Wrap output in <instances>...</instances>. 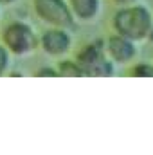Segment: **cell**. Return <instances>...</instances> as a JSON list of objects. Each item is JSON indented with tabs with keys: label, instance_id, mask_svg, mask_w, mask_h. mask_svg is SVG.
Segmentation results:
<instances>
[{
	"label": "cell",
	"instance_id": "6da1fadb",
	"mask_svg": "<svg viewBox=\"0 0 153 155\" xmlns=\"http://www.w3.org/2000/svg\"><path fill=\"white\" fill-rule=\"evenodd\" d=\"M112 25L117 35L133 40L135 43L148 40V35L153 27L151 11L146 5H139V4L122 5L114 15Z\"/></svg>",
	"mask_w": 153,
	"mask_h": 155
},
{
	"label": "cell",
	"instance_id": "7a4b0ae2",
	"mask_svg": "<svg viewBox=\"0 0 153 155\" xmlns=\"http://www.w3.org/2000/svg\"><path fill=\"white\" fill-rule=\"evenodd\" d=\"M76 63L85 76L108 78L114 74V61L106 56L103 40H94L88 45H85L77 54Z\"/></svg>",
	"mask_w": 153,
	"mask_h": 155
},
{
	"label": "cell",
	"instance_id": "3957f363",
	"mask_svg": "<svg viewBox=\"0 0 153 155\" xmlns=\"http://www.w3.org/2000/svg\"><path fill=\"white\" fill-rule=\"evenodd\" d=\"M2 41H4V47L7 49L9 54L27 56L36 47V35H34V29L27 22L16 20V22H11L4 27Z\"/></svg>",
	"mask_w": 153,
	"mask_h": 155
},
{
	"label": "cell",
	"instance_id": "277c9868",
	"mask_svg": "<svg viewBox=\"0 0 153 155\" xmlns=\"http://www.w3.org/2000/svg\"><path fill=\"white\" fill-rule=\"evenodd\" d=\"M33 9L36 16L49 27H61L70 31L76 25L69 2L65 0H33Z\"/></svg>",
	"mask_w": 153,
	"mask_h": 155
},
{
	"label": "cell",
	"instance_id": "5b68a950",
	"mask_svg": "<svg viewBox=\"0 0 153 155\" xmlns=\"http://www.w3.org/2000/svg\"><path fill=\"white\" fill-rule=\"evenodd\" d=\"M40 45H41V49H43L45 54H49L52 58H60V56H65L70 51V47H72V36H70L69 29L49 27L41 35Z\"/></svg>",
	"mask_w": 153,
	"mask_h": 155
},
{
	"label": "cell",
	"instance_id": "8992f818",
	"mask_svg": "<svg viewBox=\"0 0 153 155\" xmlns=\"http://www.w3.org/2000/svg\"><path fill=\"white\" fill-rule=\"evenodd\" d=\"M105 51H106V56L114 63H128L137 56L135 41L126 36H121L117 33L105 41Z\"/></svg>",
	"mask_w": 153,
	"mask_h": 155
},
{
	"label": "cell",
	"instance_id": "52a82bcc",
	"mask_svg": "<svg viewBox=\"0 0 153 155\" xmlns=\"http://www.w3.org/2000/svg\"><path fill=\"white\" fill-rule=\"evenodd\" d=\"M70 13L76 20L81 22H92L99 15V0H69Z\"/></svg>",
	"mask_w": 153,
	"mask_h": 155
},
{
	"label": "cell",
	"instance_id": "ba28073f",
	"mask_svg": "<svg viewBox=\"0 0 153 155\" xmlns=\"http://www.w3.org/2000/svg\"><path fill=\"white\" fill-rule=\"evenodd\" d=\"M58 76H63V78H83V71L79 69V65H77L76 61H72V60H63V61H60V65H58Z\"/></svg>",
	"mask_w": 153,
	"mask_h": 155
},
{
	"label": "cell",
	"instance_id": "9c48e42d",
	"mask_svg": "<svg viewBox=\"0 0 153 155\" xmlns=\"http://www.w3.org/2000/svg\"><path fill=\"white\" fill-rule=\"evenodd\" d=\"M130 74L133 78H153V63H137Z\"/></svg>",
	"mask_w": 153,
	"mask_h": 155
},
{
	"label": "cell",
	"instance_id": "30bf717a",
	"mask_svg": "<svg viewBox=\"0 0 153 155\" xmlns=\"http://www.w3.org/2000/svg\"><path fill=\"white\" fill-rule=\"evenodd\" d=\"M9 69V52L4 45H0V76H4Z\"/></svg>",
	"mask_w": 153,
	"mask_h": 155
},
{
	"label": "cell",
	"instance_id": "8fae6325",
	"mask_svg": "<svg viewBox=\"0 0 153 155\" xmlns=\"http://www.w3.org/2000/svg\"><path fill=\"white\" fill-rule=\"evenodd\" d=\"M36 78H41V76H49V78H56L58 76V71L56 69H40V71H36V74H34Z\"/></svg>",
	"mask_w": 153,
	"mask_h": 155
},
{
	"label": "cell",
	"instance_id": "7c38bea8",
	"mask_svg": "<svg viewBox=\"0 0 153 155\" xmlns=\"http://www.w3.org/2000/svg\"><path fill=\"white\" fill-rule=\"evenodd\" d=\"M114 2L119 5H132V4H137L139 0H114Z\"/></svg>",
	"mask_w": 153,
	"mask_h": 155
},
{
	"label": "cell",
	"instance_id": "4fadbf2b",
	"mask_svg": "<svg viewBox=\"0 0 153 155\" xmlns=\"http://www.w3.org/2000/svg\"><path fill=\"white\" fill-rule=\"evenodd\" d=\"M16 0H0V5H11V4H15Z\"/></svg>",
	"mask_w": 153,
	"mask_h": 155
},
{
	"label": "cell",
	"instance_id": "5bb4252c",
	"mask_svg": "<svg viewBox=\"0 0 153 155\" xmlns=\"http://www.w3.org/2000/svg\"><path fill=\"white\" fill-rule=\"evenodd\" d=\"M148 40H150V41H153V27H151V31H150V35H148Z\"/></svg>",
	"mask_w": 153,
	"mask_h": 155
}]
</instances>
